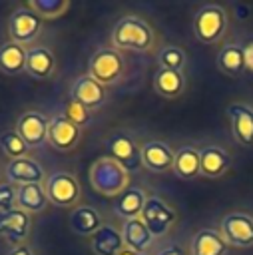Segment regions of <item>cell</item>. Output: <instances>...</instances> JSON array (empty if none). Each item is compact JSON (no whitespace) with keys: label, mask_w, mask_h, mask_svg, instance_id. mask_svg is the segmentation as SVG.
Returning a JSON list of instances; mask_svg holds the SVG:
<instances>
[{"label":"cell","mask_w":253,"mask_h":255,"mask_svg":"<svg viewBox=\"0 0 253 255\" xmlns=\"http://www.w3.org/2000/svg\"><path fill=\"white\" fill-rule=\"evenodd\" d=\"M26 52L28 48L16 42H4L0 46V72L6 76H16L26 72Z\"/></svg>","instance_id":"cell-25"},{"label":"cell","mask_w":253,"mask_h":255,"mask_svg":"<svg viewBox=\"0 0 253 255\" xmlns=\"http://www.w3.org/2000/svg\"><path fill=\"white\" fill-rule=\"evenodd\" d=\"M221 235L231 247H253V217L241 211L227 213L221 219Z\"/></svg>","instance_id":"cell-8"},{"label":"cell","mask_w":253,"mask_h":255,"mask_svg":"<svg viewBox=\"0 0 253 255\" xmlns=\"http://www.w3.org/2000/svg\"><path fill=\"white\" fill-rule=\"evenodd\" d=\"M46 195L56 207H72L80 199V183L68 171H56L44 181Z\"/></svg>","instance_id":"cell-6"},{"label":"cell","mask_w":253,"mask_h":255,"mask_svg":"<svg viewBox=\"0 0 253 255\" xmlns=\"http://www.w3.org/2000/svg\"><path fill=\"white\" fill-rule=\"evenodd\" d=\"M139 217L153 237H161L171 229V225L177 219V213L161 197H147Z\"/></svg>","instance_id":"cell-9"},{"label":"cell","mask_w":253,"mask_h":255,"mask_svg":"<svg viewBox=\"0 0 253 255\" xmlns=\"http://www.w3.org/2000/svg\"><path fill=\"white\" fill-rule=\"evenodd\" d=\"M70 229L78 235L92 237L102 229V215L92 205H80L70 213Z\"/></svg>","instance_id":"cell-22"},{"label":"cell","mask_w":253,"mask_h":255,"mask_svg":"<svg viewBox=\"0 0 253 255\" xmlns=\"http://www.w3.org/2000/svg\"><path fill=\"white\" fill-rule=\"evenodd\" d=\"M199 159L203 177H221L231 167V155L219 145H203L199 149Z\"/></svg>","instance_id":"cell-18"},{"label":"cell","mask_w":253,"mask_h":255,"mask_svg":"<svg viewBox=\"0 0 253 255\" xmlns=\"http://www.w3.org/2000/svg\"><path fill=\"white\" fill-rule=\"evenodd\" d=\"M6 179L14 185H28V183H42L46 181V171L44 167L32 159V157H22V159H12L8 161L6 169Z\"/></svg>","instance_id":"cell-14"},{"label":"cell","mask_w":253,"mask_h":255,"mask_svg":"<svg viewBox=\"0 0 253 255\" xmlns=\"http://www.w3.org/2000/svg\"><path fill=\"white\" fill-rule=\"evenodd\" d=\"M40 32H42V18L28 6H20L8 16V34L12 42L22 46L34 44Z\"/></svg>","instance_id":"cell-5"},{"label":"cell","mask_w":253,"mask_h":255,"mask_svg":"<svg viewBox=\"0 0 253 255\" xmlns=\"http://www.w3.org/2000/svg\"><path fill=\"white\" fill-rule=\"evenodd\" d=\"M124 68H126V64H124L120 50H116L114 46L112 48H100L90 58L88 74L96 82H100L102 86H108V84H116L122 78Z\"/></svg>","instance_id":"cell-4"},{"label":"cell","mask_w":253,"mask_h":255,"mask_svg":"<svg viewBox=\"0 0 253 255\" xmlns=\"http://www.w3.org/2000/svg\"><path fill=\"white\" fill-rule=\"evenodd\" d=\"M92 187L108 197H120L129 187V173L112 157L104 155L94 161L90 169Z\"/></svg>","instance_id":"cell-2"},{"label":"cell","mask_w":253,"mask_h":255,"mask_svg":"<svg viewBox=\"0 0 253 255\" xmlns=\"http://www.w3.org/2000/svg\"><path fill=\"white\" fill-rule=\"evenodd\" d=\"M50 120L38 110H26L16 122V131L28 143V147H42L48 141Z\"/></svg>","instance_id":"cell-11"},{"label":"cell","mask_w":253,"mask_h":255,"mask_svg":"<svg viewBox=\"0 0 253 255\" xmlns=\"http://www.w3.org/2000/svg\"><path fill=\"white\" fill-rule=\"evenodd\" d=\"M122 237L127 249L137 251V253H147L151 243H153V235L151 231L145 227V223L141 221V217L135 219H127L122 225Z\"/></svg>","instance_id":"cell-20"},{"label":"cell","mask_w":253,"mask_h":255,"mask_svg":"<svg viewBox=\"0 0 253 255\" xmlns=\"http://www.w3.org/2000/svg\"><path fill=\"white\" fill-rule=\"evenodd\" d=\"M32 219L30 213L22 211L20 207L10 209V211H0V237L6 239L8 243L22 245L30 231Z\"/></svg>","instance_id":"cell-13"},{"label":"cell","mask_w":253,"mask_h":255,"mask_svg":"<svg viewBox=\"0 0 253 255\" xmlns=\"http://www.w3.org/2000/svg\"><path fill=\"white\" fill-rule=\"evenodd\" d=\"M145 201H147V197H145L143 189H141L139 185H129V187L116 199L114 211H116V215L122 217L124 221L135 219V217L141 215Z\"/></svg>","instance_id":"cell-21"},{"label":"cell","mask_w":253,"mask_h":255,"mask_svg":"<svg viewBox=\"0 0 253 255\" xmlns=\"http://www.w3.org/2000/svg\"><path fill=\"white\" fill-rule=\"evenodd\" d=\"M153 88L163 98H177L185 90V76H183V72L159 68L153 76Z\"/></svg>","instance_id":"cell-27"},{"label":"cell","mask_w":253,"mask_h":255,"mask_svg":"<svg viewBox=\"0 0 253 255\" xmlns=\"http://www.w3.org/2000/svg\"><path fill=\"white\" fill-rule=\"evenodd\" d=\"M153 255H185V253H183V249L177 243H167V245L159 247Z\"/></svg>","instance_id":"cell-35"},{"label":"cell","mask_w":253,"mask_h":255,"mask_svg":"<svg viewBox=\"0 0 253 255\" xmlns=\"http://www.w3.org/2000/svg\"><path fill=\"white\" fill-rule=\"evenodd\" d=\"M124 247L122 231L112 225H102V229L92 235V251L96 255H120Z\"/></svg>","instance_id":"cell-24"},{"label":"cell","mask_w":253,"mask_h":255,"mask_svg":"<svg viewBox=\"0 0 253 255\" xmlns=\"http://www.w3.org/2000/svg\"><path fill=\"white\" fill-rule=\"evenodd\" d=\"M217 68L231 78H239L245 72L243 46L241 44H225L217 56Z\"/></svg>","instance_id":"cell-28"},{"label":"cell","mask_w":253,"mask_h":255,"mask_svg":"<svg viewBox=\"0 0 253 255\" xmlns=\"http://www.w3.org/2000/svg\"><path fill=\"white\" fill-rule=\"evenodd\" d=\"M120 255H147V253H137V251H131V249H127V247H124Z\"/></svg>","instance_id":"cell-37"},{"label":"cell","mask_w":253,"mask_h":255,"mask_svg":"<svg viewBox=\"0 0 253 255\" xmlns=\"http://www.w3.org/2000/svg\"><path fill=\"white\" fill-rule=\"evenodd\" d=\"M229 26L227 12L217 4H205L195 12L193 18V34L203 44H217Z\"/></svg>","instance_id":"cell-3"},{"label":"cell","mask_w":253,"mask_h":255,"mask_svg":"<svg viewBox=\"0 0 253 255\" xmlns=\"http://www.w3.org/2000/svg\"><path fill=\"white\" fill-rule=\"evenodd\" d=\"M229 243L217 229H199L191 239V255H227Z\"/></svg>","instance_id":"cell-19"},{"label":"cell","mask_w":253,"mask_h":255,"mask_svg":"<svg viewBox=\"0 0 253 255\" xmlns=\"http://www.w3.org/2000/svg\"><path fill=\"white\" fill-rule=\"evenodd\" d=\"M26 6L40 18H60L70 10V2L66 0H32Z\"/></svg>","instance_id":"cell-30"},{"label":"cell","mask_w":253,"mask_h":255,"mask_svg":"<svg viewBox=\"0 0 253 255\" xmlns=\"http://www.w3.org/2000/svg\"><path fill=\"white\" fill-rule=\"evenodd\" d=\"M175 151L165 141H145L141 145V165L153 173H163L167 169H173Z\"/></svg>","instance_id":"cell-16"},{"label":"cell","mask_w":253,"mask_h":255,"mask_svg":"<svg viewBox=\"0 0 253 255\" xmlns=\"http://www.w3.org/2000/svg\"><path fill=\"white\" fill-rule=\"evenodd\" d=\"M82 139V128L68 120L64 114H58L50 120L48 126V143L58 151L74 149Z\"/></svg>","instance_id":"cell-12"},{"label":"cell","mask_w":253,"mask_h":255,"mask_svg":"<svg viewBox=\"0 0 253 255\" xmlns=\"http://www.w3.org/2000/svg\"><path fill=\"white\" fill-rule=\"evenodd\" d=\"M70 98L84 106L88 112H96L106 104V86L96 82L90 74H82L72 82Z\"/></svg>","instance_id":"cell-10"},{"label":"cell","mask_w":253,"mask_h":255,"mask_svg":"<svg viewBox=\"0 0 253 255\" xmlns=\"http://www.w3.org/2000/svg\"><path fill=\"white\" fill-rule=\"evenodd\" d=\"M64 116L68 118V120H72L76 126H88L90 124V112L84 108V106H80L78 102H74L72 98L66 102V108H64Z\"/></svg>","instance_id":"cell-32"},{"label":"cell","mask_w":253,"mask_h":255,"mask_svg":"<svg viewBox=\"0 0 253 255\" xmlns=\"http://www.w3.org/2000/svg\"><path fill=\"white\" fill-rule=\"evenodd\" d=\"M155 44L153 28L139 16L127 14L122 16L112 28V46L116 50H131V52H147Z\"/></svg>","instance_id":"cell-1"},{"label":"cell","mask_w":253,"mask_h":255,"mask_svg":"<svg viewBox=\"0 0 253 255\" xmlns=\"http://www.w3.org/2000/svg\"><path fill=\"white\" fill-rule=\"evenodd\" d=\"M108 157L116 159L127 173L135 171L141 165V147H137L135 139L126 131H116L106 139Z\"/></svg>","instance_id":"cell-7"},{"label":"cell","mask_w":253,"mask_h":255,"mask_svg":"<svg viewBox=\"0 0 253 255\" xmlns=\"http://www.w3.org/2000/svg\"><path fill=\"white\" fill-rule=\"evenodd\" d=\"M26 72L38 80L46 82L56 72V56L48 46H32L26 52Z\"/></svg>","instance_id":"cell-17"},{"label":"cell","mask_w":253,"mask_h":255,"mask_svg":"<svg viewBox=\"0 0 253 255\" xmlns=\"http://www.w3.org/2000/svg\"><path fill=\"white\" fill-rule=\"evenodd\" d=\"M243 60H245V72H253V38H249L243 44Z\"/></svg>","instance_id":"cell-34"},{"label":"cell","mask_w":253,"mask_h":255,"mask_svg":"<svg viewBox=\"0 0 253 255\" xmlns=\"http://www.w3.org/2000/svg\"><path fill=\"white\" fill-rule=\"evenodd\" d=\"M173 173L179 179H193L201 175V159H199V149L193 145H181L175 151L173 159Z\"/></svg>","instance_id":"cell-23"},{"label":"cell","mask_w":253,"mask_h":255,"mask_svg":"<svg viewBox=\"0 0 253 255\" xmlns=\"http://www.w3.org/2000/svg\"><path fill=\"white\" fill-rule=\"evenodd\" d=\"M18 207V187L10 181L0 183V211H10Z\"/></svg>","instance_id":"cell-33"},{"label":"cell","mask_w":253,"mask_h":255,"mask_svg":"<svg viewBox=\"0 0 253 255\" xmlns=\"http://www.w3.org/2000/svg\"><path fill=\"white\" fill-rule=\"evenodd\" d=\"M6 255H34V251L28 245H16L14 249H10Z\"/></svg>","instance_id":"cell-36"},{"label":"cell","mask_w":253,"mask_h":255,"mask_svg":"<svg viewBox=\"0 0 253 255\" xmlns=\"http://www.w3.org/2000/svg\"><path fill=\"white\" fill-rule=\"evenodd\" d=\"M0 149L2 153L12 161V159H22V157H28V143L20 137V133L16 129H8V131H2L0 133Z\"/></svg>","instance_id":"cell-29"},{"label":"cell","mask_w":253,"mask_h":255,"mask_svg":"<svg viewBox=\"0 0 253 255\" xmlns=\"http://www.w3.org/2000/svg\"><path fill=\"white\" fill-rule=\"evenodd\" d=\"M50 199L42 183L18 185V207L26 213H40L48 207Z\"/></svg>","instance_id":"cell-26"},{"label":"cell","mask_w":253,"mask_h":255,"mask_svg":"<svg viewBox=\"0 0 253 255\" xmlns=\"http://www.w3.org/2000/svg\"><path fill=\"white\" fill-rule=\"evenodd\" d=\"M227 118L235 139L243 145H253V108L249 104L233 102L227 106Z\"/></svg>","instance_id":"cell-15"},{"label":"cell","mask_w":253,"mask_h":255,"mask_svg":"<svg viewBox=\"0 0 253 255\" xmlns=\"http://www.w3.org/2000/svg\"><path fill=\"white\" fill-rule=\"evenodd\" d=\"M185 52L179 46H165L161 48V52L157 54V62L159 68L163 70H173V72H183L185 66Z\"/></svg>","instance_id":"cell-31"}]
</instances>
